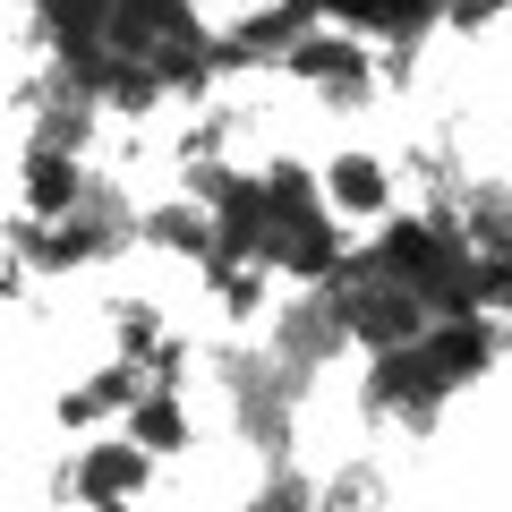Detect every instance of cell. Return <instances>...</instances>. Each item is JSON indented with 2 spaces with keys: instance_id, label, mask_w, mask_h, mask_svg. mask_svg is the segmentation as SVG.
Masks as SVG:
<instances>
[{
  "instance_id": "5b68a950",
  "label": "cell",
  "mask_w": 512,
  "mask_h": 512,
  "mask_svg": "<svg viewBox=\"0 0 512 512\" xmlns=\"http://www.w3.org/2000/svg\"><path fill=\"white\" fill-rule=\"evenodd\" d=\"M35 9H43V0H35Z\"/></svg>"
},
{
  "instance_id": "277c9868",
  "label": "cell",
  "mask_w": 512,
  "mask_h": 512,
  "mask_svg": "<svg viewBox=\"0 0 512 512\" xmlns=\"http://www.w3.org/2000/svg\"><path fill=\"white\" fill-rule=\"evenodd\" d=\"M120 419H128V436L146 444L154 461H163V453H188V410H180V384H146V393H137V402H128Z\"/></svg>"
},
{
  "instance_id": "7a4b0ae2",
  "label": "cell",
  "mask_w": 512,
  "mask_h": 512,
  "mask_svg": "<svg viewBox=\"0 0 512 512\" xmlns=\"http://www.w3.org/2000/svg\"><path fill=\"white\" fill-rule=\"evenodd\" d=\"M325 205L342 222H384L393 214V180H384L376 154H333L325 163Z\"/></svg>"
},
{
  "instance_id": "6da1fadb",
  "label": "cell",
  "mask_w": 512,
  "mask_h": 512,
  "mask_svg": "<svg viewBox=\"0 0 512 512\" xmlns=\"http://www.w3.org/2000/svg\"><path fill=\"white\" fill-rule=\"evenodd\" d=\"M146 478H154V453L128 436V444H94V453L77 461L60 487H69V495H94V504H120V495H137Z\"/></svg>"
},
{
  "instance_id": "3957f363",
  "label": "cell",
  "mask_w": 512,
  "mask_h": 512,
  "mask_svg": "<svg viewBox=\"0 0 512 512\" xmlns=\"http://www.w3.org/2000/svg\"><path fill=\"white\" fill-rule=\"evenodd\" d=\"M77 197H86V171H77V154H60V146H26V214L52 222V214H69Z\"/></svg>"
}]
</instances>
